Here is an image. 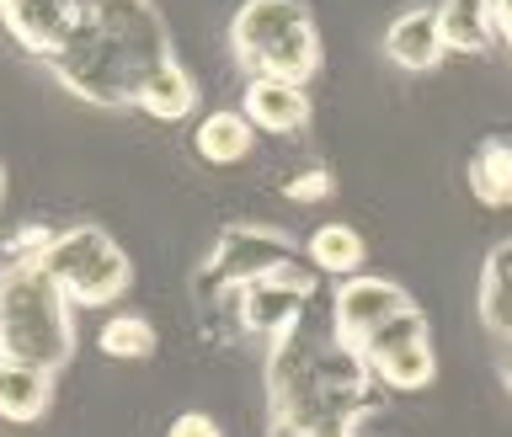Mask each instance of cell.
<instances>
[{
	"instance_id": "cell-15",
	"label": "cell",
	"mask_w": 512,
	"mask_h": 437,
	"mask_svg": "<svg viewBox=\"0 0 512 437\" xmlns=\"http://www.w3.org/2000/svg\"><path fill=\"white\" fill-rule=\"evenodd\" d=\"M438 32L448 54H486L496 38L491 0H443L438 6Z\"/></svg>"
},
{
	"instance_id": "cell-23",
	"label": "cell",
	"mask_w": 512,
	"mask_h": 437,
	"mask_svg": "<svg viewBox=\"0 0 512 437\" xmlns=\"http://www.w3.org/2000/svg\"><path fill=\"white\" fill-rule=\"evenodd\" d=\"M491 22H496V38L512 48V0H491Z\"/></svg>"
},
{
	"instance_id": "cell-1",
	"label": "cell",
	"mask_w": 512,
	"mask_h": 437,
	"mask_svg": "<svg viewBox=\"0 0 512 437\" xmlns=\"http://www.w3.org/2000/svg\"><path fill=\"white\" fill-rule=\"evenodd\" d=\"M267 384V437H358V422L379 406V384L363 352H352L326 326L299 320L262 358Z\"/></svg>"
},
{
	"instance_id": "cell-10",
	"label": "cell",
	"mask_w": 512,
	"mask_h": 437,
	"mask_svg": "<svg viewBox=\"0 0 512 437\" xmlns=\"http://www.w3.org/2000/svg\"><path fill=\"white\" fill-rule=\"evenodd\" d=\"M448 54L443 32H438V6H411L384 27V59L406 75H427L438 70V59Z\"/></svg>"
},
{
	"instance_id": "cell-20",
	"label": "cell",
	"mask_w": 512,
	"mask_h": 437,
	"mask_svg": "<svg viewBox=\"0 0 512 437\" xmlns=\"http://www.w3.org/2000/svg\"><path fill=\"white\" fill-rule=\"evenodd\" d=\"M54 235H59V230H48V224H22V230L6 240V262H16V267H43V256H48V246H54Z\"/></svg>"
},
{
	"instance_id": "cell-8",
	"label": "cell",
	"mask_w": 512,
	"mask_h": 437,
	"mask_svg": "<svg viewBox=\"0 0 512 437\" xmlns=\"http://www.w3.org/2000/svg\"><path fill=\"white\" fill-rule=\"evenodd\" d=\"M363 363H368V374H374L379 390H427L432 374H438L427 315L411 304V310H400L395 320H384V326L368 336Z\"/></svg>"
},
{
	"instance_id": "cell-5",
	"label": "cell",
	"mask_w": 512,
	"mask_h": 437,
	"mask_svg": "<svg viewBox=\"0 0 512 437\" xmlns=\"http://www.w3.org/2000/svg\"><path fill=\"white\" fill-rule=\"evenodd\" d=\"M43 272L59 283V294L75 310H107L134 288V262L102 224H70L54 235L43 256Z\"/></svg>"
},
{
	"instance_id": "cell-13",
	"label": "cell",
	"mask_w": 512,
	"mask_h": 437,
	"mask_svg": "<svg viewBox=\"0 0 512 437\" xmlns=\"http://www.w3.org/2000/svg\"><path fill=\"white\" fill-rule=\"evenodd\" d=\"M54 406V374L27 363H0V422L32 427Z\"/></svg>"
},
{
	"instance_id": "cell-3",
	"label": "cell",
	"mask_w": 512,
	"mask_h": 437,
	"mask_svg": "<svg viewBox=\"0 0 512 437\" xmlns=\"http://www.w3.org/2000/svg\"><path fill=\"white\" fill-rule=\"evenodd\" d=\"M75 358V304L43 267H0V363L59 374Z\"/></svg>"
},
{
	"instance_id": "cell-14",
	"label": "cell",
	"mask_w": 512,
	"mask_h": 437,
	"mask_svg": "<svg viewBox=\"0 0 512 437\" xmlns=\"http://www.w3.org/2000/svg\"><path fill=\"white\" fill-rule=\"evenodd\" d=\"M475 310H480V326L491 336L512 342V235L496 240L480 262V294H475Z\"/></svg>"
},
{
	"instance_id": "cell-6",
	"label": "cell",
	"mask_w": 512,
	"mask_h": 437,
	"mask_svg": "<svg viewBox=\"0 0 512 437\" xmlns=\"http://www.w3.org/2000/svg\"><path fill=\"white\" fill-rule=\"evenodd\" d=\"M294 251V235L278 230V224H224V230L214 235V246H208V256L198 262V272H192V294H198V310L203 315H219L230 310V299L246 288L251 278H262L267 267L288 262Z\"/></svg>"
},
{
	"instance_id": "cell-25",
	"label": "cell",
	"mask_w": 512,
	"mask_h": 437,
	"mask_svg": "<svg viewBox=\"0 0 512 437\" xmlns=\"http://www.w3.org/2000/svg\"><path fill=\"white\" fill-rule=\"evenodd\" d=\"M507 390H512V363H507Z\"/></svg>"
},
{
	"instance_id": "cell-11",
	"label": "cell",
	"mask_w": 512,
	"mask_h": 437,
	"mask_svg": "<svg viewBox=\"0 0 512 437\" xmlns=\"http://www.w3.org/2000/svg\"><path fill=\"white\" fill-rule=\"evenodd\" d=\"M240 112H246V123L262 128V134H299V128L310 123V91L283 86V80H246Z\"/></svg>"
},
{
	"instance_id": "cell-16",
	"label": "cell",
	"mask_w": 512,
	"mask_h": 437,
	"mask_svg": "<svg viewBox=\"0 0 512 437\" xmlns=\"http://www.w3.org/2000/svg\"><path fill=\"white\" fill-rule=\"evenodd\" d=\"M198 80L187 75V64L182 59H171L166 70H160L150 86H144V96H139V112H150L155 123H187L192 112H198Z\"/></svg>"
},
{
	"instance_id": "cell-22",
	"label": "cell",
	"mask_w": 512,
	"mask_h": 437,
	"mask_svg": "<svg viewBox=\"0 0 512 437\" xmlns=\"http://www.w3.org/2000/svg\"><path fill=\"white\" fill-rule=\"evenodd\" d=\"M166 437H224V432H219V422H214L208 411H182V416L166 427Z\"/></svg>"
},
{
	"instance_id": "cell-24",
	"label": "cell",
	"mask_w": 512,
	"mask_h": 437,
	"mask_svg": "<svg viewBox=\"0 0 512 437\" xmlns=\"http://www.w3.org/2000/svg\"><path fill=\"white\" fill-rule=\"evenodd\" d=\"M0 198H6V166H0Z\"/></svg>"
},
{
	"instance_id": "cell-17",
	"label": "cell",
	"mask_w": 512,
	"mask_h": 437,
	"mask_svg": "<svg viewBox=\"0 0 512 437\" xmlns=\"http://www.w3.org/2000/svg\"><path fill=\"white\" fill-rule=\"evenodd\" d=\"M304 251H310V267L326 272V278H358L363 262H368V246L363 235L352 230V224H320V230L304 240Z\"/></svg>"
},
{
	"instance_id": "cell-2",
	"label": "cell",
	"mask_w": 512,
	"mask_h": 437,
	"mask_svg": "<svg viewBox=\"0 0 512 437\" xmlns=\"http://www.w3.org/2000/svg\"><path fill=\"white\" fill-rule=\"evenodd\" d=\"M176 59L155 0H80L70 43L48 64L70 96L91 107H139L144 86Z\"/></svg>"
},
{
	"instance_id": "cell-12",
	"label": "cell",
	"mask_w": 512,
	"mask_h": 437,
	"mask_svg": "<svg viewBox=\"0 0 512 437\" xmlns=\"http://www.w3.org/2000/svg\"><path fill=\"white\" fill-rule=\"evenodd\" d=\"M192 150H198L203 166H240V160L256 150V128L246 123L240 107L203 112L198 128H192Z\"/></svg>"
},
{
	"instance_id": "cell-19",
	"label": "cell",
	"mask_w": 512,
	"mask_h": 437,
	"mask_svg": "<svg viewBox=\"0 0 512 437\" xmlns=\"http://www.w3.org/2000/svg\"><path fill=\"white\" fill-rule=\"evenodd\" d=\"M96 347H102L107 358H118V363H144V358L160 347V336H155V326H150L144 315L118 310L102 331H96Z\"/></svg>"
},
{
	"instance_id": "cell-9",
	"label": "cell",
	"mask_w": 512,
	"mask_h": 437,
	"mask_svg": "<svg viewBox=\"0 0 512 437\" xmlns=\"http://www.w3.org/2000/svg\"><path fill=\"white\" fill-rule=\"evenodd\" d=\"M331 331L342 336L352 352L368 347V336H374L384 320H395L400 310H411V294L390 278H374V272H358V278H342L331 288Z\"/></svg>"
},
{
	"instance_id": "cell-21",
	"label": "cell",
	"mask_w": 512,
	"mask_h": 437,
	"mask_svg": "<svg viewBox=\"0 0 512 437\" xmlns=\"http://www.w3.org/2000/svg\"><path fill=\"white\" fill-rule=\"evenodd\" d=\"M331 192H336V176L326 166H310V171H299V176H288V182H283L288 203H326Z\"/></svg>"
},
{
	"instance_id": "cell-4",
	"label": "cell",
	"mask_w": 512,
	"mask_h": 437,
	"mask_svg": "<svg viewBox=\"0 0 512 437\" xmlns=\"http://www.w3.org/2000/svg\"><path fill=\"white\" fill-rule=\"evenodd\" d=\"M230 54L251 80L304 86L320 75V27L304 0H240L230 16Z\"/></svg>"
},
{
	"instance_id": "cell-18",
	"label": "cell",
	"mask_w": 512,
	"mask_h": 437,
	"mask_svg": "<svg viewBox=\"0 0 512 437\" xmlns=\"http://www.w3.org/2000/svg\"><path fill=\"white\" fill-rule=\"evenodd\" d=\"M470 192L486 208H512V139H480L470 155Z\"/></svg>"
},
{
	"instance_id": "cell-7",
	"label": "cell",
	"mask_w": 512,
	"mask_h": 437,
	"mask_svg": "<svg viewBox=\"0 0 512 437\" xmlns=\"http://www.w3.org/2000/svg\"><path fill=\"white\" fill-rule=\"evenodd\" d=\"M315 267H299V256H288V262L267 267L262 278H251L240 294L230 299V315L235 326L256 336V342H278L283 331H294L304 315L315 310Z\"/></svg>"
}]
</instances>
